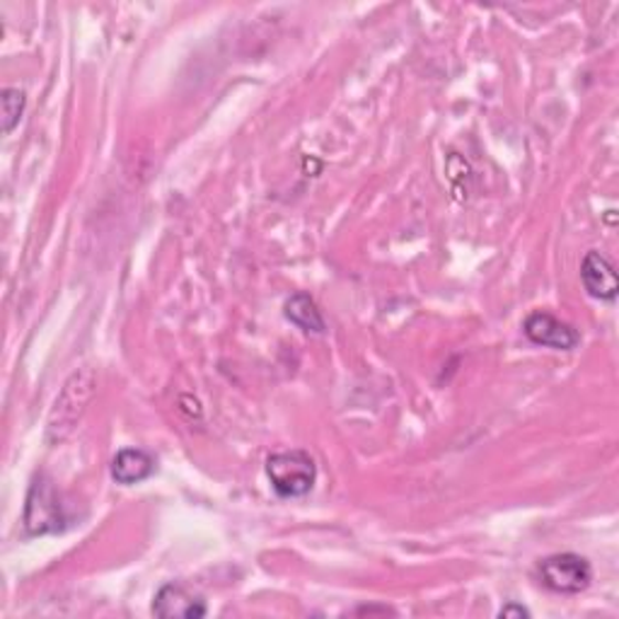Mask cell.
<instances>
[{
	"instance_id": "cell-12",
	"label": "cell",
	"mask_w": 619,
	"mask_h": 619,
	"mask_svg": "<svg viewBox=\"0 0 619 619\" xmlns=\"http://www.w3.org/2000/svg\"><path fill=\"white\" fill-rule=\"evenodd\" d=\"M351 615H395V610H389V608H369V605H365V608H356Z\"/></svg>"
},
{
	"instance_id": "cell-11",
	"label": "cell",
	"mask_w": 619,
	"mask_h": 619,
	"mask_svg": "<svg viewBox=\"0 0 619 619\" xmlns=\"http://www.w3.org/2000/svg\"><path fill=\"white\" fill-rule=\"evenodd\" d=\"M499 617H517V619H527L530 617V610L523 608V605H517V602H509V605H503V608L499 610Z\"/></svg>"
},
{
	"instance_id": "cell-7",
	"label": "cell",
	"mask_w": 619,
	"mask_h": 619,
	"mask_svg": "<svg viewBox=\"0 0 619 619\" xmlns=\"http://www.w3.org/2000/svg\"><path fill=\"white\" fill-rule=\"evenodd\" d=\"M580 281H584L588 296L605 302H615L619 294V281L612 262L600 255L598 249H590L580 264Z\"/></svg>"
},
{
	"instance_id": "cell-5",
	"label": "cell",
	"mask_w": 619,
	"mask_h": 619,
	"mask_svg": "<svg viewBox=\"0 0 619 619\" xmlns=\"http://www.w3.org/2000/svg\"><path fill=\"white\" fill-rule=\"evenodd\" d=\"M525 337L537 346H549L557 351H572L580 344V334L572 324L554 318L549 312H530L523 322Z\"/></svg>"
},
{
	"instance_id": "cell-8",
	"label": "cell",
	"mask_w": 619,
	"mask_h": 619,
	"mask_svg": "<svg viewBox=\"0 0 619 619\" xmlns=\"http://www.w3.org/2000/svg\"><path fill=\"white\" fill-rule=\"evenodd\" d=\"M156 472V458L141 448H124L117 452V458L111 460V479L117 484L131 487Z\"/></svg>"
},
{
	"instance_id": "cell-10",
	"label": "cell",
	"mask_w": 619,
	"mask_h": 619,
	"mask_svg": "<svg viewBox=\"0 0 619 619\" xmlns=\"http://www.w3.org/2000/svg\"><path fill=\"white\" fill-rule=\"evenodd\" d=\"M0 109H3V131L10 134L24 111V93L20 87H6L0 95Z\"/></svg>"
},
{
	"instance_id": "cell-1",
	"label": "cell",
	"mask_w": 619,
	"mask_h": 619,
	"mask_svg": "<svg viewBox=\"0 0 619 619\" xmlns=\"http://www.w3.org/2000/svg\"><path fill=\"white\" fill-rule=\"evenodd\" d=\"M95 385H97V377L90 369H83L68 377L66 385L61 389V395L54 402L52 414H49L46 438L52 440V444H61V440H66L75 431V426H78V421L83 419L87 404H90L95 397Z\"/></svg>"
},
{
	"instance_id": "cell-4",
	"label": "cell",
	"mask_w": 619,
	"mask_h": 619,
	"mask_svg": "<svg viewBox=\"0 0 619 619\" xmlns=\"http://www.w3.org/2000/svg\"><path fill=\"white\" fill-rule=\"evenodd\" d=\"M537 574L542 586L549 588L552 593H559V596H578L593 580V568L588 559L574 552L545 557L537 566Z\"/></svg>"
},
{
	"instance_id": "cell-9",
	"label": "cell",
	"mask_w": 619,
	"mask_h": 619,
	"mask_svg": "<svg viewBox=\"0 0 619 619\" xmlns=\"http://www.w3.org/2000/svg\"><path fill=\"white\" fill-rule=\"evenodd\" d=\"M286 318L294 322L298 330L308 332V334H324L327 324L322 312L318 308V302H314L308 294H294L284 306Z\"/></svg>"
},
{
	"instance_id": "cell-3",
	"label": "cell",
	"mask_w": 619,
	"mask_h": 619,
	"mask_svg": "<svg viewBox=\"0 0 619 619\" xmlns=\"http://www.w3.org/2000/svg\"><path fill=\"white\" fill-rule=\"evenodd\" d=\"M267 477L276 497L300 499L318 482V465L306 450L274 452L267 460Z\"/></svg>"
},
{
	"instance_id": "cell-6",
	"label": "cell",
	"mask_w": 619,
	"mask_h": 619,
	"mask_svg": "<svg viewBox=\"0 0 619 619\" xmlns=\"http://www.w3.org/2000/svg\"><path fill=\"white\" fill-rule=\"evenodd\" d=\"M153 615L162 619H201L206 617V602L182 584H166L156 593Z\"/></svg>"
},
{
	"instance_id": "cell-2",
	"label": "cell",
	"mask_w": 619,
	"mask_h": 619,
	"mask_svg": "<svg viewBox=\"0 0 619 619\" xmlns=\"http://www.w3.org/2000/svg\"><path fill=\"white\" fill-rule=\"evenodd\" d=\"M22 525H24V533L30 537L61 533V530L68 525L66 509H63L58 491L52 482V477L44 472L34 477V482L28 491Z\"/></svg>"
}]
</instances>
